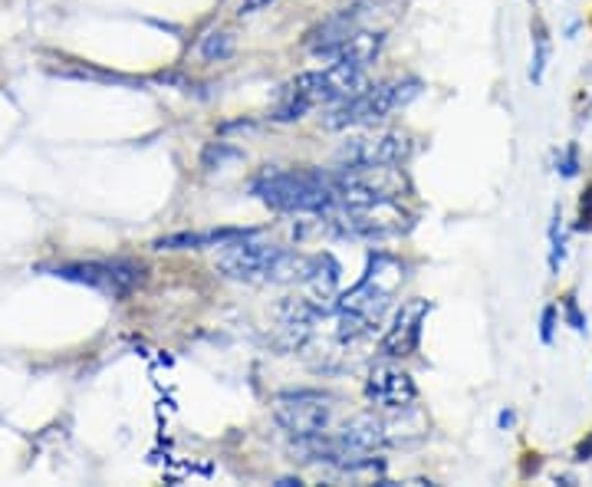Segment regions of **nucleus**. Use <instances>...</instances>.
<instances>
[{"mask_svg": "<svg viewBox=\"0 0 592 487\" xmlns=\"http://www.w3.org/2000/svg\"><path fill=\"white\" fill-rule=\"evenodd\" d=\"M323 224L343 237L375 241V237H395L408 231L412 228V214L398 205V198H382V201H362V205L329 208L323 211Z\"/></svg>", "mask_w": 592, "mask_h": 487, "instance_id": "4", "label": "nucleus"}, {"mask_svg": "<svg viewBox=\"0 0 592 487\" xmlns=\"http://www.w3.org/2000/svg\"><path fill=\"white\" fill-rule=\"evenodd\" d=\"M412 155V139L405 132H359L336 149V162L343 168H385L402 165Z\"/></svg>", "mask_w": 592, "mask_h": 487, "instance_id": "7", "label": "nucleus"}, {"mask_svg": "<svg viewBox=\"0 0 592 487\" xmlns=\"http://www.w3.org/2000/svg\"><path fill=\"white\" fill-rule=\"evenodd\" d=\"M273 422L293 438H316L333 432L336 422V399L326 392L313 389H293V392H277L270 402Z\"/></svg>", "mask_w": 592, "mask_h": 487, "instance_id": "5", "label": "nucleus"}, {"mask_svg": "<svg viewBox=\"0 0 592 487\" xmlns=\"http://www.w3.org/2000/svg\"><path fill=\"white\" fill-rule=\"evenodd\" d=\"M231 53H234V37H231V33L214 30V33H208V37L201 40V56H204L208 63H221V60H227Z\"/></svg>", "mask_w": 592, "mask_h": 487, "instance_id": "14", "label": "nucleus"}, {"mask_svg": "<svg viewBox=\"0 0 592 487\" xmlns=\"http://www.w3.org/2000/svg\"><path fill=\"white\" fill-rule=\"evenodd\" d=\"M546 60H550V40H546V30L537 27V37H533V63H530V79H533V83H543Z\"/></svg>", "mask_w": 592, "mask_h": 487, "instance_id": "16", "label": "nucleus"}, {"mask_svg": "<svg viewBox=\"0 0 592 487\" xmlns=\"http://www.w3.org/2000/svg\"><path fill=\"white\" fill-rule=\"evenodd\" d=\"M250 191L267 208L283 214H323L339 205L336 172H323V168H296V172L264 168Z\"/></svg>", "mask_w": 592, "mask_h": 487, "instance_id": "2", "label": "nucleus"}, {"mask_svg": "<svg viewBox=\"0 0 592 487\" xmlns=\"http://www.w3.org/2000/svg\"><path fill=\"white\" fill-rule=\"evenodd\" d=\"M356 30H362L359 7L343 10V14L326 17L323 24H316L310 33H306V50H313L316 56H333Z\"/></svg>", "mask_w": 592, "mask_h": 487, "instance_id": "11", "label": "nucleus"}, {"mask_svg": "<svg viewBox=\"0 0 592 487\" xmlns=\"http://www.w3.org/2000/svg\"><path fill=\"white\" fill-rule=\"evenodd\" d=\"M382 43H385V33L379 30H356L352 37L339 47L329 60L333 63H349V66H359V70H369V66L379 60V53H382Z\"/></svg>", "mask_w": 592, "mask_h": 487, "instance_id": "13", "label": "nucleus"}, {"mask_svg": "<svg viewBox=\"0 0 592 487\" xmlns=\"http://www.w3.org/2000/svg\"><path fill=\"white\" fill-rule=\"evenodd\" d=\"M366 399L379 409H392V412H405L418 402V385L415 379L402 372L398 366H372L369 379H366Z\"/></svg>", "mask_w": 592, "mask_h": 487, "instance_id": "9", "label": "nucleus"}, {"mask_svg": "<svg viewBox=\"0 0 592 487\" xmlns=\"http://www.w3.org/2000/svg\"><path fill=\"white\" fill-rule=\"evenodd\" d=\"M53 274L73 283H86V287L106 293L112 300H122L139 287L145 270L132 260H86V264H63Z\"/></svg>", "mask_w": 592, "mask_h": 487, "instance_id": "8", "label": "nucleus"}, {"mask_svg": "<svg viewBox=\"0 0 592 487\" xmlns=\"http://www.w3.org/2000/svg\"><path fill=\"white\" fill-rule=\"evenodd\" d=\"M428 313H431V303L428 300L405 303V307L395 313L389 333L382 336L379 353L385 359H405V356H412L415 349H418V343H421V323H425Z\"/></svg>", "mask_w": 592, "mask_h": 487, "instance_id": "10", "label": "nucleus"}, {"mask_svg": "<svg viewBox=\"0 0 592 487\" xmlns=\"http://www.w3.org/2000/svg\"><path fill=\"white\" fill-rule=\"evenodd\" d=\"M563 316H566V323L573 326L576 333H586L589 330L586 316H583V310H579V303H576L573 293H569V297H563Z\"/></svg>", "mask_w": 592, "mask_h": 487, "instance_id": "17", "label": "nucleus"}, {"mask_svg": "<svg viewBox=\"0 0 592 487\" xmlns=\"http://www.w3.org/2000/svg\"><path fill=\"white\" fill-rule=\"evenodd\" d=\"M254 231H241V228H221V231H181V234H168L158 237L155 251H201V247H224L237 241V237H247Z\"/></svg>", "mask_w": 592, "mask_h": 487, "instance_id": "12", "label": "nucleus"}, {"mask_svg": "<svg viewBox=\"0 0 592 487\" xmlns=\"http://www.w3.org/2000/svg\"><path fill=\"white\" fill-rule=\"evenodd\" d=\"M227 158H241V152L237 149H227L224 142H218V145H211L208 152H204V168H208V172H214V168H221Z\"/></svg>", "mask_w": 592, "mask_h": 487, "instance_id": "18", "label": "nucleus"}, {"mask_svg": "<svg viewBox=\"0 0 592 487\" xmlns=\"http://www.w3.org/2000/svg\"><path fill=\"white\" fill-rule=\"evenodd\" d=\"M405 267L392 254H372L366 274L359 277L356 287L339 293L336 300V336L343 343H359L375 333V326L389 316L395 293L402 290Z\"/></svg>", "mask_w": 592, "mask_h": 487, "instance_id": "1", "label": "nucleus"}, {"mask_svg": "<svg viewBox=\"0 0 592 487\" xmlns=\"http://www.w3.org/2000/svg\"><path fill=\"white\" fill-rule=\"evenodd\" d=\"M283 247L257 241V234L237 237V241L224 244V251L214 260V270L224 280H237V283H267L270 270L277 264Z\"/></svg>", "mask_w": 592, "mask_h": 487, "instance_id": "6", "label": "nucleus"}, {"mask_svg": "<svg viewBox=\"0 0 592 487\" xmlns=\"http://www.w3.org/2000/svg\"><path fill=\"white\" fill-rule=\"evenodd\" d=\"M553 336H556V307H546L540 313V339H543L546 346H550Z\"/></svg>", "mask_w": 592, "mask_h": 487, "instance_id": "20", "label": "nucleus"}, {"mask_svg": "<svg viewBox=\"0 0 592 487\" xmlns=\"http://www.w3.org/2000/svg\"><path fill=\"white\" fill-rule=\"evenodd\" d=\"M576 461H592V435L589 441H583V445L576 448Z\"/></svg>", "mask_w": 592, "mask_h": 487, "instance_id": "23", "label": "nucleus"}, {"mask_svg": "<svg viewBox=\"0 0 592 487\" xmlns=\"http://www.w3.org/2000/svg\"><path fill=\"white\" fill-rule=\"evenodd\" d=\"M556 172H560L563 178H576L579 175V149H576V145H569L566 152H560V158H556Z\"/></svg>", "mask_w": 592, "mask_h": 487, "instance_id": "19", "label": "nucleus"}, {"mask_svg": "<svg viewBox=\"0 0 592 487\" xmlns=\"http://www.w3.org/2000/svg\"><path fill=\"white\" fill-rule=\"evenodd\" d=\"M497 425H500V428H510V425H514V412H500V415H497Z\"/></svg>", "mask_w": 592, "mask_h": 487, "instance_id": "24", "label": "nucleus"}, {"mask_svg": "<svg viewBox=\"0 0 592 487\" xmlns=\"http://www.w3.org/2000/svg\"><path fill=\"white\" fill-rule=\"evenodd\" d=\"M579 231H589L592 228V188L586 191V198L579 201V224H576Z\"/></svg>", "mask_w": 592, "mask_h": 487, "instance_id": "21", "label": "nucleus"}, {"mask_svg": "<svg viewBox=\"0 0 592 487\" xmlns=\"http://www.w3.org/2000/svg\"><path fill=\"white\" fill-rule=\"evenodd\" d=\"M273 0H241V17H247V14H257V10H264V7H270Z\"/></svg>", "mask_w": 592, "mask_h": 487, "instance_id": "22", "label": "nucleus"}, {"mask_svg": "<svg viewBox=\"0 0 592 487\" xmlns=\"http://www.w3.org/2000/svg\"><path fill=\"white\" fill-rule=\"evenodd\" d=\"M563 260H566V234H563L560 211H556L550 221V260H546V264H550V274H560Z\"/></svg>", "mask_w": 592, "mask_h": 487, "instance_id": "15", "label": "nucleus"}, {"mask_svg": "<svg viewBox=\"0 0 592 487\" xmlns=\"http://www.w3.org/2000/svg\"><path fill=\"white\" fill-rule=\"evenodd\" d=\"M421 79H392V83L366 86L359 96L336 103L333 112L323 119L326 129H352V126H372V122L389 119L392 112L412 106L421 96Z\"/></svg>", "mask_w": 592, "mask_h": 487, "instance_id": "3", "label": "nucleus"}]
</instances>
